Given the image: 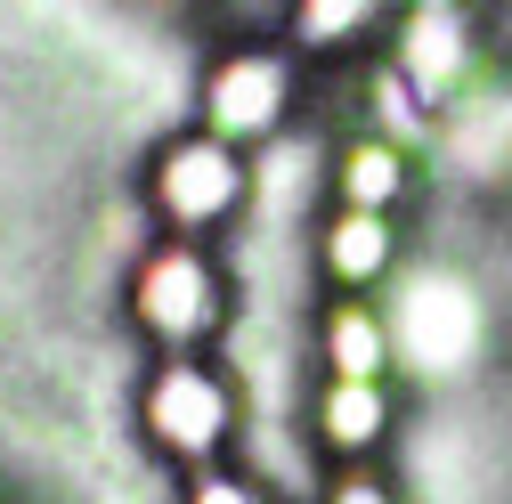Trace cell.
<instances>
[{"label":"cell","mask_w":512,"mask_h":504,"mask_svg":"<svg viewBox=\"0 0 512 504\" xmlns=\"http://www.w3.org/2000/svg\"><path fill=\"white\" fill-rule=\"evenodd\" d=\"M131 318H139V334H147V342H163L171 358H187L196 342H212V334H220V318H228L220 269H212L187 236L147 244V261L131 269Z\"/></svg>","instance_id":"cell-1"},{"label":"cell","mask_w":512,"mask_h":504,"mask_svg":"<svg viewBox=\"0 0 512 504\" xmlns=\"http://www.w3.org/2000/svg\"><path fill=\"white\" fill-rule=\"evenodd\" d=\"M488 342V309L480 293L456 277V269H423L399 285L391 301V358H407L423 383H447V374H464Z\"/></svg>","instance_id":"cell-2"},{"label":"cell","mask_w":512,"mask_h":504,"mask_svg":"<svg viewBox=\"0 0 512 504\" xmlns=\"http://www.w3.org/2000/svg\"><path fill=\"white\" fill-rule=\"evenodd\" d=\"M147 204H155L163 228L204 236V228H220V220H236V212L252 204V163H244V147H228V139H212V131L171 139V147L147 163Z\"/></svg>","instance_id":"cell-3"},{"label":"cell","mask_w":512,"mask_h":504,"mask_svg":"<svg viewBox=\"0 0 512 504\" xmlns=\"http://www.w3.org/2000/svg\"><path fill=\"white\" fill-rule=\"evenodd\" d=\"M139 423H147V439L163 456L212 464L228 448V431H236V391L212 366H196V358H163L147 374V391H139Z\"/></svg>","instance_id":"cell-4"},{"label":"cell","mask_w":512,"mask_h":504,"mask_svg":"<svg viewBox=\"0 0 512 504\" xmlns=\"http://www.w3.org/2000/svg\"><path fill=\"white\" fill-rule=\"evenodd\" d=\"M293 114V66L277 49H228L204 82V131L228 147H261Z\"/></svg>","instance_id":"cell-5"},{"label":"cell","mask_w":512,"mask_h":504,"mask_svg":"<svg viewBox=\"0 0 512 504\" xmlns=\"http://www.w3.org/2000/svg\"><path fill=\"white\" fill-rule=\"evenodd\" d=\"M423 106H456L472 98V74H480V41H472V17L456 0H415L407 25H399V66H391Z\"/></svg>","instance_id":"cell-6"},{"label":"cell","mask_w":512,"mask_h":504,"mask_svg":"<svg viewBox=\"0 0 512 504\" xmlns=\"http://www.w3.org/2000/svg\"><path fill=\"white\" fill-rule=\"evenodd\" d=\"M317 261H326V277H334L342 293L382 285V277H391V261H399V228H391V212H342V220L326 228V244H317Z\"/></svg>","instance_id":"cell-7"},{"label":"cell","mask_w":512,"mask_h":504,"mask_svg":"<svg viewBox=\"0 0 512 504\" xmlns=\"http://www.w3.org/2000/svg\"><path fill=\"white\" fill-rule=\"evenodd\" d=\"M317 439H326L334 456H366V448H382L391 439V391L382 383H334L317 391Z\"/></svg>","instance_id":"cell-8"},{"label":"cell","mask_w":512,"mask_h":504,"mask_svg":"<svg viewBox=\"0 0 512 504\" xmlns=\"http://www.w3.org/2000/svg\"><path fill=\"white\" fill-rule=\"evenodd\" d=\"M334 187H342V212H391L407 196V147L382 131H358L334 163Z\"/></svg>","instance_id":"cell-9"},{"label":"cell","mask_w":512,"mask_h":504,"mask_svg":"<svg viewBox=\"0 0 512 504\" xmlns=\"http://www.w3.org/2000/svg\"><path fill=\"white\" fill-rule=\"evenodd\" d=\"M326 366L342 383H382V366H391V318L366 301H334L326 309Z\"/></svg>","instance_id":"cell-10"},{"label":"cell","mask_w":512,"mask_h":504,"mask_svg":"<svg viewBox=\"0 0 512 504\" xmlns=\"http://www.w3.org/2000/svg\"><path fill=\"white\" fill-rule=\"evenodd\" d=\"M382 17V0H293V41L301 49H342Z\"/></svg>","instance_id":"cell-11"},{"label":"cell","mask_w":512,"mask_h":504,"mask_svg":"<svg viewBox=\"0 0 512 504\" xmlns=\"http://www.w3.org/2000/svg\"><path fill=\"white\" fill-rule=\"evenodd\" d=\"M187 504H269V496L252 488L244 472H196V488H187Z\"/></svg>","instance_id":"cell-12"},{"label":"cell","mask_w":512,"mask_h":504,"mask_svg":"<svg viewBox=\"0 0 512 504\" xmlns=\"http://www.w3.org/2000/svg\"><path fill=\"white\" fill-rule=\"evenodd\" d=\"M326 504H399V496L382 488V480H366V472H350V480H334V488H326Z\"/></svg>","instance_id":"cell-13"}]
</instances>
